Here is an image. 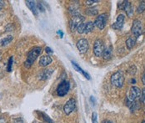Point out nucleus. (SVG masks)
Returning <instances> with one entry per match:
<instances>
[{
  "instance_id": "obj_1",
  "label": "nucleus",
  "mask_w": 145,
  "mask_h": 123,
  "mask_svg": "<svg viewBox=\"0 0 145 123\" xmlns=\"http://www.w3.org/2000/svg\"><path fill=\"white\" fill-rule=\"evenodd\" d=\"M42 53V48L41 47H34L32 49L29 50L27 56V60L24 62V66L26 68H30L31 65L33 64V62L36 61V59L39 57V55Z\"/></svg>"
},
{
  "instance_id": "obj_2",
  "label": "nucleus",
  "mask_w": 145,
  "mask_h": 123,
  "mask_svg": "<svg viewBox=\"0 0 145 123\" xmlns=\"http://www.w3.org/2000/svg\"><path fill=\"white\" fill-rule=\"evenodd\" d=\"M110 80L113 86L117 88H120L124 84V76L121 71H117L111 76Z\"/></svg>"
},
{
  "instance_id": "obj_3",
  "label": "nucleus",
  "mask_w": 145,
  "mask_h": 123,
  "mask_svg": "<svg viewBox=\"0 0 145 123\" xmlns=\"http://www.w3.org/2000/svg\"><path fill=\"white\" fill-rule=\"evenodd\" d=\"M84 21V18L82 15H80L79 14H75V15H72V18L69 19V29L72 31H74L75 30L78 29V27L83 24Z\"/></svg>"
},
{
  "instance_id": "obj_4",
  "label": "nucleus",
  "mask_w": 145,
  "mask_h": 123,
  "mask_svg": "<svg viewBox=\"0 0 145 123\" xmlns=\"http://www.w3.org/2000/svg\"><path fill=\"white\" fill-rule=\"evenodd\" d=\"M141 92L142 91L137 87V86H132L130 89V91L129 95L127 96L126 100L129 101V102H133V101H137V100L141 97Z\"/></svg>"
},
{
  "instance_id": "obj_5",
  "label": "nucleus",
  "mask_w": 145,
  "mask_h": 123,
  "mask_svg": "<svg viewBox=\"0 0 145 123\" xmlns=\"http://www.w3.org/2000/svg\"><path fill=\"white\" fill-rule=\"evenodd\" d=\"M69 89H70V83L68 80H64L61 81V83L58 85L57 88V94L58 96H64L65 95L68 94Z\"/></svg>"
},
{
  "instance_id": "obj_6",
  "label": "nucleus",
  "mask_w": 145,
  "mask_h": 123,
  "mask_svg": "<svg viewBox=\"0 0 145 123\" xmlns=\"http://www.w3.org/2000/svg\"><path fill=\"white\" fill-rule=\"evenodd\" d=\"M131 31L133 34V36L138 39L143 33V27H142V24L141 21L138 19H135L133 22V25L131 28Z\"/></svg>"
},
{
  "instance_id": "obj_7",
  "label": "nucleus",
  "mask_w": 145,
  "mask_h": 123,
  "mask_svg": "<svg viewBox=\"0 0 145 123\" xmlns=\"http://www.w3.org/2000/svg\"><path fill=\"white\" fill-rule=\"evenodd\" d=\"M105 47H104V44L102 41L100 39H97L94 41L93 44V54L95 55L96 57H100L103 55V52L104 50Z\"/></svg>"
},
{
  "instance_id": "obj_8",
  "label": "nucleus",
  "mask_w": 145,
  "mask_h": 123,
  "mask_svg": "<svg viewBox=\"0 0 145 123\" xmlns=\"http://www.w3.org/2000/svg\"><path fill=\"white\" fill-rule=\"evenodd\" d=\"M118 8L120 9H123L126 12L127 15L129 17H131L133 14V9L132 7V4L130 3V2L129 1H121L118 2Z\"/></svg>"
},
{
  "instance_id": "obj_9",
  "label": "nucleus",
  "mask_w": 145,
  "mask_h": 123,
  "mask_svg": "<svg viewBox=\"0 0 145 123\" xmlns=\"http://www.w3.org/2000/svg\"><path fill=\"white\" fill-rule=\"evenodd\" d=\"M107 20H108V15L106 14H102L96 18L93 23H94V25L97 26L99 30H103L106 25Z\"/></svg>"
},
{
  "instance_id": "obj_10",
  "label": "nucleus",
  "mask_w": 145,
  "mask_h": 123,
  "mask_svg": "<svg viewBox=\"0 0 145 123\" xmlns=\"http://www.w3.org/2000/svg\"><path fill=\"white\" fill-rule=\"evenodd\" d=\"M76 46L78 48L80 54H85V53H87V51L88 50L89 45H88V42L86 39H80L78 40V42L76 44Z\"/></svg>"
},
{
  "instance_id": "obj_11",
  "label": "nucleus",
  "mask_w": 145,
  "mask_h": 123,
  "mask_svg": "<svg viewBox=\"0 0 145 123\" xmlns=\"http://www.w3.org/2000/svg\"><path fill=\"white\" fill-rule=\"evenodd\" d=\"M76 109V101L73 98L69 99L66 104L63 107V111L66 115H69L71 114L72 111Z\"/></svg>"
},
{
  "instance_id": "obj_12",
  "label": "nucleus",
  "mask_w": 145,
  "mask_h": 123,
  "mask_svg": "<svg viewBox=\"0 0 145 123\" xmlns=\"http://www.w3.org/2000/svg\"><path fill=\"white\" fill-rule=\"evenodd\" d=\"M124 20H125V16L123 15V14H119L117 17L115 23L112 24V28L114 30H122L123 27Z\"/></svg>"
},
{
  "instance_id": "obj_13",
  "label": "nucleus",
  "mask_w": 145,
  "mask_h": 123,
  "mask_svg": "<svg viewBox=\"0 0 145 123\" xmlns=\"http://www.w3.org/2000/svg\"><path fill=\"white\" fill-rule=\"evenodd\" d=\"M53 73H54V70L53 69H44L39 73V79L40 80H46L50 78V76H52Z\"/></svg>"
},
{
  "instance_id": "obj_14",
  "label": "nucleus",
  "mask_w": 145,
  "mask_h": 123,
  "mask_svg": "<svg viewBox=\"0 0 145 123\" xmlns=\"http://www.w3.org/2000/svg\"><path fill=\"white\" fill-rule=\"evenodd\" d=\"M103 58L106 61H109L112 56H113V46L109 45V46L106 47L103 52Z\"/></svg>"
},
{
  "instance_id": "obj_15",
  "label": "nucleus",
  "mask_w": 145,
  "mask_h": 123,
  "mask_svg": "<svg viewBox=\"0 0 145 123\" xmlns=\"http://www.w3.org/2000/svg\"><path fill=\"white\" fill-rule=\"evenodd\" d=\"M52 61H53V60H52V58L49 55H44L39 60V64L41 66L46 67L47 65H48L49 64H51Z\"/></svg>"
},
{
  "instance_id": "obj_16",
  "label": "nucleus",
  "mask_w": 145,
  "mask_h": 123,
  "mask_svg": "<svg viewBox=\"0 0 145 123\" xmlns=\"http://www.w3.org/2000/svg\"><path fill=\"white\" fill-rule=\"evenodd\" d=\"M26 5L29 7V9L32 11V13L34 14V15H38V10H37V5L35 3L34 1H29V0H27L26 2Z\"/></svg>"
},
{
  "instance_id": "obj_17",
  "label": "nucleus",
  "mask_w": 145,
  "mask_h": 123,
  "mask_svg": "<svg viewBox=\"0 0 145 123\" xmlns=\"http://www.w3.org/2000/svg\"><path fill=\"white\" fill-rule=\"evenodd\" d=\"M136 41H137V39L134 36L133 37L131 36L129 38H128L127 40H126V46H127V48L129 49H132L134 47V45H135Z\"/></svg>"
},
{
  "instance_id": "obj_18",
  "label": "nucleus",
  "mask_w": 145,
  "mask_h": 123,
  "mask_svg": "<svg viewBox=\"0 0 145 123\" xmlns=\"http://www.w3.org/2000/svg\"><path fill=\"white\" fill-rule=\"evenodd\" d=\"M72 66L74 67V69H75L77 71H78V72L82 73V74H83L84 76L87 78L88 80H90V76L88 74L87 72H85V71H84V70H83V69L80 67V66H78V64H76V63H75L74 61H72Z\"/></svg>"
},
{
  "instance_id": "obj_19",
  "label": "nucleus",
  "mask_w": 145,
  "mask_h": 123,
  "mask_svg": "<svg viewBox=\"0 0 145 123\" xmlns=\"http://www.w3.org/2000/svg\"><path fill=\"white\" fill-rule=\"evenodd\" d=\"M13 39H14V37H13L12 35H8V36H7L6 38H3V39L0 41V45H1V46H5V45H8V44L13 40Z\"/></svg>"
},
{
  "instance_id": "obj_20",
  "label": "nucleus",
  "mask_w": 145,
  "mask_h": 123,
  "mask_svg": "<svg viewBox=\"0 0 145 123\" xmlns=\"http://www.w3.org/2000/svg\"><path fill=\"white\" fill-rule=\"evenodd\" d=\"M94 23L93 22H92V21H89V22H88L86 23V24H85V30H84V33H86V34H88V33H90V32H92V31L93 30V28H94Z\"/></svg>"
},
{
  "instance_id": "obj_21",
  "label": "nucleus",
  "mask_w": 145,
  "mask_h": 123,
  "mask_svg": "<svg viewBox=\"0 0 145 123\" xmlns=\"http://www.w3.org/2000/svg\"><path fill=\"white\" fill-rule=\"evenodd\" d=\"M98 13H99V11L96 8H89V9H87L85 10V14L89 16L97 15Z\"/></svg>"
},
{
  "instance_id": "obj_22",
  "label": "nucleus",
  "mask_w": 145,
  "mask_h": 123,
  "mask_svg": "<svg viewBox=\"0 0 145 123\" xmlns=\"http://www.w3.org/2000/svg\"><path fill=\"white\" fill-rule=\"evenodd\" d=\"M144 11H145V2L144 1H142V2H140V3H139L138 7V9H137V12H138V14H142V13H144Z\"/></svg>"
},
{
  "instance_id": "obj_23",
  "label": "nucleus",
  "mask_w": 145,
  "mask_h": 123,
  "mask_svg": "<svg viewBox=\"0 0 145 123\" xmlns=\"http://www.w3.org/2000/svg\"><path fill=\"white\" fill-rule=\"evenodd\" d=\"M13 62H14V58L13 56H11L8 60V66H7V70L8 72H10L12 70V67H13Z\"/></svg>"
},
{
  "instance_id": "obj_24",
  "label": "nucleus",
  "mask_w": 145,
  "mask_h": 123,
  "mask_svg": "<svg viewBox=\"0 0 145 123\" xmlns=\"http://www.w3.org/2000/svg\"><path fill=\"white\" fill-rule=\"evenodd\" d=\"M85 24H86L83 23V24H80V25L78 27L77 31H78V34H84V30H85Z\"/></svg>"
},
{
  "instance_id": "obj_25",
  "label": "nucleus",
  "mask_w": 145,
  "mask_h": 123,
  "mask_svg": "<svg viewBox=\"0 0 145 123\" xmlns=\"http://www.w3.org/2000/svg\"><path fill=\"white\" fill-rule=\"evenodd\" d=\"M40 114L42 115L43 118H44V120H45V121H46L48 123H54L53 121H52V120H51V119H50V118H49V117H48V116H47V115H46V114H45V113H42V112H40Z\"/></svg>"
},
{
  "instance_id": "obj_26",
  "label": "nucleus",
  "mask_w": 145,
  "mask_h": 123,
  "mask_svg": "<svg viewBox=\"0 0 145 123\" xmlns=\"http://www.w3.org/2000/svg\"><path fill=\"white\" fill-rule=\"evenodd\" d=\"M92 122L98 123V114L96 112H93L92 114Z\"/></svg>"
},
{
  "instance_id": "obj_27",
  "label": "nucleus",
  "mask_w": 145,
  "mask_h": 123,
  "mask_svg": "<svg viewBox=\"0 0 145 123\" xmlns=\"http://www.w3.org/2000/svg\"><path fill=\"white\" fill-rule=\"evenodd\" d=\"M141 101H142V102L145 105V88L143 89V91L141 92Z\"/></svg>"
},
{
  "instance_id": "obj_28",
  "label": "nucleus",
  "mask_w": 145,
  "mask_h": 123,
  "mask_svg": "<svg viewBox=\"0 0 145 123\" xmlns=\"http://www.w3.org/2000/svg\"><path fill=\"white\" fill-rule=\"evenodd\" d=\"M99 0H88L85 2V3L87 4V5H91V4H93V3H99Z\"/></svg>"
},
{
  "instance_id": "obj_29",
  "label": "nucleus",
  "mask_w": 145,
  "mask_h": 123,
  "mask_svg": "<svg viewBox=\"0 0 145 123\" xmlns=\"http://www.w3.org/2000/svg\"><path fill=\"white\" fill-rule=\"evenodd\" d=\"M37 5V7H38V9L41 11V12H44V8L43 7V5H42V3H38V4H36Z\"/></svg>"
},
{
  "instance_id": "obj_30",
  "label": "nucleus",
  "mask_w": 145,
  "mask_h": 123,
  "mask_svg": "<svg viewBox=\"0 0 145 123\" xmlns=\"http://www.w3.org/2000/svg\"><path fill=\"white\" fill-rule=\"evenodd\" d=\"M45 51H46L48 54H53V53H54V51H53L49 47H46V48H45Z\"/></svg>"
},
{
  "instance_id": "obj_31",
  "label": "nucleus",
  "mask_w": 145,
  "mask_h": 123,
  "mask_svg": "<svg viewBox=\"0 0 145 123\" xmlns=\"http://www.w3.org/2000/svg\"><path fill=\"white\" fill-rule=\"evenodd\" d=\"M142 83H143L144 86H145V71L144 73L143 74V76H142Z\"/></svg>"
},
{
  "instance_id": "obj_32",
  "label": "nucleus",
  "mask_w": 145,
  "mask_h": 123,
  "mask_svg": "<svg viewBox=\"0 0 145 123\" xmlns=\"http://www.w3.org/2000/svg\"><path fill=\"white\" fill-rule=\"evenodd\" d=\"M4 7V1H2L0 0V10Z\"/></svg>"
},
{
  "instance_id": "obj_33",
  "label": "nucleus",
  "mask_w": 145,
  "mask_h": 123,
  "mask_svg": "<svg viewBox=\"0 0 145 123\" xmlns=\"http://www.w3.org/2000/svg\"><path fill=\"white\" fill-rule=\"evenodd\" d=\"M103 123H114L113 121H111V120H105V121H103Z\"/></svg>"
},
{
  "instance_id": "obj_34",
  "label": "nucleus",
  "mask_w": 145,
  "mask_h": 123,
  "mask_svg": "<svg viewBox=\"0 0 145 123\" xmlns=\"http://www.w3.org/2000/svg\"><path fill=\"white\" fill-rule=\"evenodd\" d=\"M58 34H60V37H61V38H63V32H62V31L58 30Z\"/></svg>"
},
{
  "instance_id": "obj_35",
  "label": "nucleus",
  "mask_w": 145,
  "mask_h": 123,
  "mask_svg": "<svg viewBox=\"0 0 145 123\" xmlns=\"http://www.w3.org/2000/svg\"><path fill=\"white\" fill-rule=\"evenodd\" d=\"M1 60H2V54L0 53V61H1Z\"/></svg>"
},
{
  "instance_id": "obj_36",
  "label": "nucleus",
  "mask_w": 145,
  "mask_h": 123,
  "mask_svg": "<svg viewBox=\"0 0 145 123\" xmlns=\"http://www.w3.org/2000/svg\"><path fill=\"white\" fill-rule=\"evenodd\" d=\"M142 123H145V121H143V122H142Z\"/></svg>"
}]
</instances>
